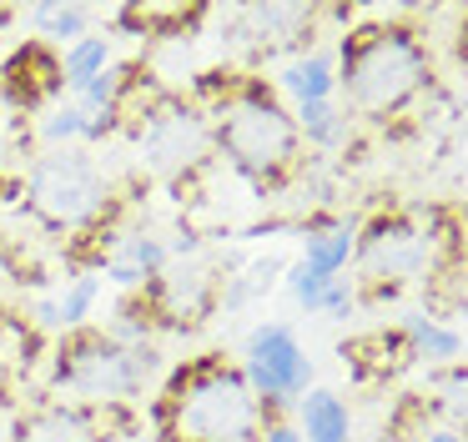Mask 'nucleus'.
<instances>
[{"label":"nucleus","mask_w":468,"mask_h":442,"mask_svg":"<svg viewBox=\"0 0 468 442\" xmlns=\"http://www.w3.org/2000/svg\"><path fill=\"white\" fill-rule=\"evenodd\" d=\"M96 297H101V271H81L61 287L56 297V317H61V332H81L96 311Z\"/></svg>","instance_id":"aec40b11"},{"label":"nucleus","mask_w":468,"mask_h":442,"mask_svg":"<svg viewBox=\"0 0 468 442\" xmlns=\"http://www.w3.org/2000/svg\"><path fill=\"white\" fill-rule=\"evenodd\" d=\"M357 311V287H353V277H333L323 287V297H317V317H333V321H343V317H353Z\"/></svg>","instance_id":"4be33fe9"},{"label":"nucleus","mask_w":468,"mask_h":442,"mask_svg":"<svg viewBox=\"0 0 468 442\" xmlns=\"http://www.w3.org/2000/svg\"><path fill=\"white\" fill-rule=\"evenodd\" d=\"M0 80H5V90H11V100L21 110H36V106H46V100H56L66 90L61 86V56H51L41 40L16 50V56L5 60V70H0Z\"/></svg>","instance_id":"9d476101"},{"label":"nucleus","mask_w":468,"mask_h":442,"mask_svg":"<svg viewBox=\"0 0 468 442\" xmlns=\"http://www.w3.org/2000/svg\"><path fill=\"white\" fill-rule=\"evenodd\" d=\"M162 372V352L146 347H116L106 332H71L56 357V387L76 392L86 402H126Z\"/></svg>","instance_id":"20e7f679"},{"label":"nucleus","mask_w":468,"mask_h":442,"mask_svg":"<svg viewBox=\"0 0 468 442\" xmlns=\"http://www.w3.org/2000/svg\"><path fill=\"white\" fill-rule=\"evenodd\" d=\"M357 247V216H333V221H303V267L317 271L323 281L343 277Z\"/></svg>","instance_id":"9b49d317"},{"label":"nucleus","mask_w":468,"mask_h":442,"mask_svg":"<svg viewBox=\"0 0 468 442\" xmlns=\"http://www.w3.org/2000/svg\"><path fill=\"white\" fill-rule=\"evenodd\" d=\"M297 437L303 442H353V407L333 387H307L297 397Z\"/></svg>","instance_id":"f8f14e48"},{"label":"nucleus","mask_w":468,"mask_h":442,"mask_svg":"<svg viewBox=\"0 0 468 442\" xmlns=\"http://www.w3.org/2000/svg\"><path fill=\"white\" fill-rule=\"evenodd\" d=\"M403 347L408 357L418 362H433V367H453L458 352H463V337H458V327H448V321L438 317H423V311H413V317H403Z\"/></svg>","instance_id":"2eb2a0df"},{"label":"nucleus","mask_w":468,"mask_h":442,"mask_svg":"<svg viewBox=\"0 0 468 442\" xmlns=\"http://www.w3.org/2000/svg\"><path fill=\"white\" fill-rule=\"evenodd\" d=\"M5 402H11V397H5V387H0V412H5Z\"/></svg>","instance_id":"cd10ccee"},{"label":"nucleus","mask_w":468,"mask_h":442,"mask_svg":"<svg viewBox=\"0 0 468 442\" xmlns=\"http://www.w3.org/2000/svg\"><path fill=\"white\" fill-rule=\"evenodd\" d=\"M378 442H393V437H378Z\"/></svg>","instance_id":"c85d7f7f"},{"label":"nucleus","mask_w":468,"mask_h":442,"mask_svg":"<svg viewBox=\"0 0 468 442\" xmlns=\"http://www.w3.org/2000/svg\"><path fill=\"white\" fill-rule=\"evenodd\" d=\"M428 247H433V237H428L423 226H413V221H403V216H378V221H367V226H357L353 257L367 277L418 281L428 271Z\"/></svg>","instance_id":"0eeeda50"},{"label":"nucleus","mask_w":468,"mask_h":442,"mask_svg":"<svg viewBox=\"0 0 468 442\" xmlns=\"http://www.w3.org/2000/svg\"><path fill=\"white\" fill-rule=\"evenodd\" d=\"M237 372L252 387V397L262 402L267 417H277L282 407H297V397L313 387V357L303 352V342L287 321H257L242 342V367Z\"/></svg>","instance_id":"423d86ee"},{"label":"nucleus","mask_w":468,"mask_h":442,"mask_svg":"<svg viewBox=\"0 0 468 442\" xmlns=\"http://www.w3.org/2000/svg\"><path fill=\"white\" fill-rule=\"evenodd\" d=\"M31 26L41 30V46L56 40V46H76L81 36H91V5H36L31 10Z\"/></svg>","instance_id":"a211bd4d"},{"label":"nucleus","mask_w":468,"mask_h":442,"mask_svg":"<svg viewBox=\"0 0 468 442\" xmlns=\"http://www.w3.org/2000/svg\"><path fill=\"white\" fill-rule=\"evenodd\" d=\"M36 321H41L46 332H61V317H56V297L36 301Z\"/></svg>","instance_id":"393cba45"},{"label":"nucleus","mask_w":468,"mask_h":442,"mask_svg":"<svg viewBox=\"0 0 468 442\" xmlns=\"http://www.w3.org/2000/svg\"><path fill=\"white\" fill-rule=\"evenodd\" d=\"M423 442H463V437L453 427H433V432H423Z\"/></svg>","instance_id":"a878e982"},{"label":"nucleus","mask_w":468,"mask_h":442,"mask_svg":"<svg viewBox=\"0 0 468 442\" xmlns=\"http://www.w3.org/2000/svg\"><path fill=\"white\" fill-rule=\"evenodd\" d=\"M257 442H303V437H297V427H287V422H267Z\"/></svg>","instance_id":"b1692460"},{"label":"nucleus","mask_w":468,"mask_h":442,"mask_svg":"<svg viewBox=\"0 0 468 442\" xmlns=\"http://www.w3.org/2000/svg\"><path fill=\"white\" fill-rule=\"evenodd\" d=\"M277 90H282L292 106H313V100H333L337 96V70H333V56L323 50H297L287 56V66L277 70Z\"/></svg>","instance_id":"4468645a"},{"label":"nucleus","mask_w":468,"mask_h":442,"mask_svg":"<svg viewBox=\"0 0 468 442\" xmlns=\"http://www.w3.org/2000/svg\"><path fill=\"white\" fill-rule=\"evenodd\" d=\"M36 136L51 151H66L71 141L91 136V110H81L76 100H61V106H46V116L36 121Z\"/></svg>","instance_id":"6ab92c4d"},{"label":"nucleus","mask_w":468,"mask_h":442,"mask_svg":"<svg viewBox=\"0 0 468 442\" xmlns=\"http://www.w3.org/2000/svg\"><path fill=\"white\" fill-rule=\"evenodd\" d=\"M297 141H307L313 151H343L353 136V116L337 100H313V106H292Z\"/></svg>","instance_id":"dca6fc26"},{"label":"nucleus","mask_w":468,"mask_h":442,"mask_svg":"<svg viewBox=\"0 0 468 442\" xmlns=\"http://www.w3.org/2000/svg\"><path fill=\"white\" fill-rule=\"evenodd\" d=\"M172 432L176 442H257L262 437V402L237 367L202 362L172 377Z\"/></svg>","instance_id":"f03ea898"},{"label":"nucleus","mask_w":468,"mask_h":442,"mask_svg":"<svg viewBox=\"0 0 468 442\" xmlns=\"http://www.w3.org/2000/svg\"><path fill=\"white\" fill-rule=\"evenodd\" d=\"M142 151L156 171H192V166H202L207 151H212V126H207L192 106H172V110H162V116H146Z\"/></svg>","instance_id":"6e6552de"},{"label":"nucleus","mask_w":468,"mask_h":442,"mask_svg":"<svg viewBox=\"0 0 468 442\" xmlns=\"http://www.w3.org/2000/svg\"><path fill=\"white\" fill-rule=\"evenodd\" d=\"M323 287L327 281L317 277V271H307L303 261H292V267H287V291H292V301L303 311H317V297H323Z\"/></svg>","instance_id":"5701e85b"},{"label":"nucleus","mask_w":468,"mask_h":442,"mask_svg":"<svg viewBox=\"0 0 468 442\" xmlns=\"http://www.w3.org/2000/svg\"><path fill=\"white\" fill-rule=\"evenodd\" d=\"M26 196H31V211L46 221L51 231H76L91 226L96 216L112 201V181L101 176L86 151H46L31 166V181H26Z\"/></svg>","instance_id":"39448f33"},{"label":"nucleus","mask_w":468,"mask_h":442,"mask_svg":"<svg viewBox=\"0 0 468 442\" xmlns=\"http://www.w3.org/2000/svg\"><path fill=\"white\" fill-rule=\"evenodd\" d=\"M166 261H172V251H166V241L156 231H126L116 241V257L106 261V277L116 287H146L152 277L166 271Z\"/></svg>","instance_id":"ddd939ff"},{"label":"nucleus","mask_w":468,"mask_h":442,"mask_svg":"<svg viewBox=\"0 0 468 442\" xmlns=\"http://www.w3.org/2000/svg\"><path fill=\"white\" fill-rule=\"evenodd\" d=\"M146 297L156 301V311H162L172 327H192L197 317L212 311L217 277L207 267H197V261H166L162 277L146 281Z\"/></svg>","instance_id":"1a4fd4ad"},{"label":"nucleus","mask_w":468,"mask_h":442,"mask_svg":"<svg viewBox=\"0 0 468 442\" xmlns=\"http://www.w3.org/2000/svg\"><path fill=\"white\" fill-rule=\"evenodd\" d=\"M106 66H112V36H81L76 46L61 50V86L76 96V90L91 76H101Z\"/></svg>","instance_id":"f3484780"},{"label":"nucleus","mask_w":468,"mask_h":442,"mask_svg":"<svg viewBox=\"0 0 468 442\" xmlns=\"http://www.w3.org/2000/svg\"><path fill=\"white\" fill-rule=\"evenodd\" d=\"M126 86H132V66H106L101 76H91L71 100H76L81 110H91V116H101V110H122Z\"/></svg>","instance_id":"412c9836"},{"label":"nucleus","mask_w":468,"mask_h":442,"mask_svg":"<svg viewBox=\"0 0 468 442\" xmlns=\"http://www.w3.org/2000/svg\"><path fill=\"white\" fill-rule=\"evenodd\" d=\"M126 442H162V437H152V432H132Z\"/></svg>","instance_id":"bb28decb"},{"label":"nucleus","mask_w":468,"mask_h":442,"mask_svg":"<svg viewBox=\"0 0 468 442\" xmlns=\"http://www.w3.org/2000/svg\"><path fill=\"white\" fill-rule=\"evenodd\" d=\"M212 146L222 151V161L247 181H277L282 171H292L297 161V126L292 110L277 106L262 86H247L217 110L212 121Z\"/></svg>","instance_id":"7ed1b4c3"},{"label":"nucleus","mask_w":468,"mask_h":442,"mask_svg":"<svg viewBox=\"0 0 468 442\" xmlns=\"http://www.w3.org/2000/svg\"><path fill=\"white\" fill-rule=\"evenodd\" d=\"M333 70L343 80L347 100H353L347 116L388 121L408 100H418V90L428 86V50L418 40V30H403V26L347 30Z\"/></svg>","instance_id":"f257e3e1"}]
</instances>
